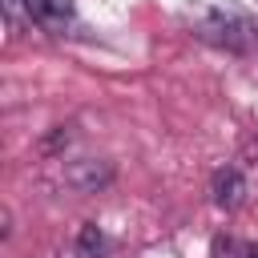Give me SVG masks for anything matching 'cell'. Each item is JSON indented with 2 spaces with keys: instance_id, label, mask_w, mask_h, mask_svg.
Wrapping results in <instances>:
<instances>
[{
  "instance_id": "1",
  "label": "cell",
  "mask_w": 258,
  "mask_h": 258,
  "mask_svg": "<svg viewBox=\"0 0 258 258\" xmlns=\"http://www.w3.org/2000/svg\"><path fill=\"white\" fill-rule=\"evenodd\" d=\"M194 28H198V36L206 44H218L226 52H254L258 48V20H250L238 8L210 4V8H202L194 16Z\"/></svg>"
},
{
  "instance_id": "2",
  "label": "cell",
  "mask_w": 258,
  "mask_h": 258,
  "mask_svg": "<svg viewBox=\"0 0 258 258\" xmlns=\"http://www.w3.org/2000/svg\"><path fill=\"white\" fill-rule=\"evenodd\" d=\"M64 181H69L73 189L93 194V189H101V185L113 181V165H109V161H97V157H85V161H73V165L64 169Z\"/></svg>"
},
{
  "instance_id": "3",
  "label": "cell",
  "mask_w": 258,
  "mask_h": 258,
  "mask_svg": "<svg viewBox=\"0 0 258 258\" xmlns=\"http://www.w3.org/2000/svg\"><path fill=\"white\" fill-rule=\"evenodd\" d=\"M210 194H214V206H218V210H238V206L246 202V177H242L234 165H226V169L214 173Z\"/></svg>"
},
{
  "instance_id": "4",
  "label": "cell",
  "mask_w": 258,
  "mask_h": 258,
  "mask_svg": "<svg viewBox=\"0 0 258 258\" xmlns=\"http://www.w3.org/2000/svg\"><path fill=\"white\" fill-rule=\"evenodd\" d=\"M28 20H36L44 32H60L73 20V0H28Z\"/></svg>"
},
{
  "instance_id": "5",
  "label": "cell",
  "mask_w": 258,
  "mask_h": 258,
  "mask_svg": "<svg viewBox=\"0 0 258 258\" xmlns=\"http://www.w3.org/2000/svg\"><path fill=\"white\" fill-rule=\"evenodd\" d=\"M101 250H105V234H101L93 222H85V226H81V254H85V258H97Z\"/></svg>"
},
{
  "instance_id": "6",
  "label": "cell",
  "mask_w": 258,
  "mask_h": 258,
  "mask_svg": "<svg viewBox=\"0 0 258 258\" xmlns=\"http://www.w3.org/2000/svg\"><path fill=\"white\" fill-rule=\"evenodd\" d=\"M242 258H258V246H242Z\"/></svg>"
}]
</instances>
